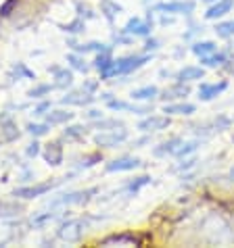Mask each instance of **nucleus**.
<instances>
[{
  "label": "nucleus",
  "instance_id": "obj_42",
  "mask_svg": "<svg viewBox=\"0 0 234 248\" xmlns=\"http://www.w3.org/2000/svg\"><path fill=\"white\" fill-rule=\"evenodd\" d=\"M40 146H42V144L38 142V138H33V142H30V144H27V148H25V156L27 158L40 156V155H42V148H40Z\"/></svg>",
  "mask_w": 234,
  "mask_h": 248
},
{
  "label": "nucleus",
  "instance_id": "obj_43",
  "mask_svg": "<svg viewBox=\"0 0 234 248\" xmlns=\"http://www.w3.org/2000/svg\"><path fill=\"white\" fill-rule=\"evenodd\" d=\"M50 108H52V102H50V100H46V98H42L36 107H33V111H32V113H33V117H42V115H46L48 111H50Z\"/></svg>",
  "mask_w": 234,
  "mask_h": 248
},
{
  "label": "nucleus",
  "instance_id": "obj_13",
  "mask_svg": "<svg viewBox=\"0 0 234 248\" xmlns=\"http://www.w3.org/2000/svg\"><path fill=\"white\" fill-rule=\"evenodd\" d=\"M232 9H234V0H216V2L207 4L203 17H205V21H219L228 13H232Z\"/></svg>",
  "mask_w": 234,
  "mask_h": 248
},
{
  "label": "nucleus",
  "instance_id": "obj_52",
  "mask_svg": "<svg viewBox=\"0 0 234 248\" xmlns=\"http://www.w3.org/2000/svg\"><path fill=\"white\" fill-rule=\"evenodd\" d=\"M203 2H205V4H211V2H216V0H203Z\"/></svg>",
  "mask_w": 234,
  "mask_h": 248
},
{
  "label": "nucleus",
  "instance_id": "obj_3",
  "mask_svg": "<svg viewBox=\"0 0 234 248\" xmlns=\"http://www.w3.org/2000/svg\"><path fill=\"white\" fill-rule=\"evenodd\" d=\"M197 11V2L195 0H169V2H159L153 9H149V13H169V15H186L190 17Z\"/></svg>",
  "mask_w": 234,
  "mask_h": 248
},
{
  "label": "nucleus",
  "instance_id": "obj_30",
  "mask_svg": "<svg viewBox=\"0 0 234 248\" xmlns=\"http://www.w3.org/2000/svg\"><path fill=\"white\" fill-rule=\"evenodd\" d=\"M199 146H201V140L199 138H195V140H184L180 144V148L176 150L174 158H184V156H192L199 150Z\"/></svg>",
  "mask_w": 234,
  "mask_h": 248
},
{
  "label": "nucleus",
  "instance_id": "obj_51",
  "mask_svg": "<svg viewBox=\"0 0 234 248\" xmlns=\"http://www.w3.org/2000/svg\"><path fill=\"white\" fill-rule=\"evenodd\" d=\"M228 175L232 177V180H234V165H232V167H230V171H228Z\"/></svg>",
  "mask_w": 234,
  "mask_h": 248
},
{
  "label": "nucleus",
  "instance_id": "obj_53",
  "mask_svg": "<svg viewBox=\"0 0 234 248\" xmlns=\"http://www.w3.org/2000/svg\"><path fill=\"white\" fill-rule=\"evenodd\" d=\"M232 119H234V117H232Z\"/></svg>",
  "mask_w": 234,
  "mask_h": 248
},
{
  "label": "nucleus",
  "instance_id": "obj_8",
  "mask_svg": "<svg viewBox=\"0 0 234 248\" xmlns=\"http://www.w3.org/2000/svg\"><path fill=\"white\" fill-rule=\"evenodd\" d=\"M82 236H84V221H82V219H67L57 230V238L67 244L80 242Z\"/></svg>",
  "mask_w": 234,
  "mask_h": 248
},
{
  "label": "nucleus",
  "instance_id": "obj_11",
  "mask_svg": "<svg viewBox=\"0 0 234 248\" xmlns=\"http://www.w3.org/2000/svg\"><path fill=\"white\" fill-rule=\"evenodd\" d=\"M192 92L190 84L186 81H174L171 86H167L165 90L159 92V100L161 102H176V100H186Z\"/></svg>",
  "mask_w": 234,
  "mask_h": 248
},
{
  "label": "nucleus",
  "instance_id": "obj_7",
  "mask_svg": "<svg viewBox=\"0 0 234 248\" xmlns=\"http://www.w3.org/2000/svg\"><path fill=\"white\" fill-rule=\"evenodd\" d=\"M54 186H59V182H42V184H33V186H21V188L13 190L11 196L19 198V201H33V198L48 194Z\"/></svg>",
  "mask_w": 234,
  "mask_h": 248
},
{
  "label": "nucleus",
  "instance_id": "obj_15",
  "mask_svg": "<svg viewBox=\"0 0 234 248\" xmlns=\"http://www.w3.org/2000/svg\"><path fill=\"white\" fill-rule=\"evenodd\" d=\"M205 73H207V69L203 65H184L176 71L174 79L176 81H186V84H192V81H201L205 78Z\"/></svg>",
  "mask_w": 234,
  "mask_h": 248
},
{
  "label": "nucleus",
  "instance_id": "obj_46",
  "mask_svg": "<svg viewBox=\"0 0 234 248\" xmlns=\"http://www.w3.org/2000/svg\"><path fill=\"white\" fill-rule=\"evenodd\" d=\"M159 48H161V42H159V40L153 38V36H149V38H147V42H144L142 52H150V54H153V52L159 50Z\"/></svg>",
  "mask_w": 234,
  "mask_h": 248
},
{
  "label": "nucleus",
  "instance_id": "obj_22",
  "mask_svg": "<svg viewBox=\"0 0 234 248\" xmlns=\"http://www.w3.org/2000/svg\"><path fill=\"white\" fill-rule=\"evenodd\" d=\"M113 65V46H109L107 50H100V52H96V57L92 61V69H96L100 75L109 71V67Z\"/></svg>",
  "mask_w": 234,
  "mask_h": 248
},
{
  "label": "nucleus",
  "instance_id": "obj_37",
  "mask_svg": "<svg viewBox=\"0 0 234 248\" xmlns=\"http://www.w3.org/2000/svg\"><path fill=\"white\" fill-rule=\"evenodd\" d=\"M84 136H86V125H82V123L65 125L63 129V138H67V140H78V138H84Z\"/></svg>",
  "mask_w": 234,
  "mask_h": 248
},
{
  "label": "nucleus",
  "instance_id": "obj_31",
  "mask_svg": "<svg viewBox=\"0 0 234 248\" xmlns=\"http://www.w3.org/2000/svg\"><path fill=\"white\" fill-rule=\"evenodd\" d=\"M213 31H216V36L217 38H222V40H230L234 38V19H228V21H219L213 25Z\"/></svg>",
  "mask_w": 234,
  "mask_h": 248
},
{
  "label": "nucleus",
  "instance_id": "obj_35",
  "mask_svg": "<svg viewBox=\"0 0 234 248\" xmlns=\"http://www.w3.org/2000/svg\"><path fill=\"white\" fill-rule=\"evenodd\" d=\"M52 90H57V88H54V84H38V86H33L32 90H27V98H32V100H42V98H46V96L50 94Z\"/></svg>",
  "mask_w": 234,
  "mask_h": 248
},
{
  "label": "nucleus",
  "instance_id": "obj_29",
  "mask_svg": "<svg viewBox=\"0 0 234 248\" xmlns=\"http://www.w3.org/2000/svg\"><path fill=\"white\" fill-rule=\"evenodd\" d=\"M92 127L99 129V132H107V129H117V127H126V123L121 119H117V117H111V119H107V117H100V119L92 121Z\"/></svg>",
  "mask_w": 234,
  "mask_h": 248
},
{
  "label": "nucleus",
  "instance_id": "obj_4",
  "mask_svg": "<svg viewBox=\"0 0 234 248\" xmlns=\"http://www.w3.org/2000/svg\"><path fill=\"white\" fill-rule=\"evenodd\" d=\"M94 194H99V188H86V190H75V192H67L61 194L52 201H48V206H71V204H86Z\"/></svg>",
  "mask_w": 234,
  "mask_h": 248
},
{
  "label": "nucleus",
  "instance_id": "obj_9",
  "mask_svg": "<svg viewBox=\"0 0 234 248\" xmlns=\"http://www.w3.org/2000/svg\"><path fill=\"white\" fill-rule=\"evenodd\" d=\"M228 90V81H201L197 88V98L201 102H211Z\"/></svg>",
  "mask_w": 234,
  "mask_h": 248
},
{
  "label": "nucleus",
  "instance_id": "obj_23",
  "mask_svg": "<svg viewBox=\"0 0 234 248\" xmlns=\"http://www.w3.org/2000/svg\"><path fill=\"white\" fill-rule=\"evenodd\" d=\"M150 182H153V177L150 175H138V177H132V180H128L126 184L121 186V192L128 196H134L138 194V192L144 188V186H149Z\"/></svg>",
  "mask_w": 234,
  "mask_h": 248
},
{
  "label": "nucleus",
  "instance_id": "obj_47",
  "mask_svg": "<svg viewBox=\"0 0 234 248\" xmlns=\"http://www.w3.org/2000/svg\"><path fill=\"white\" fill-rule=\"evenodd\" d=\"M17 4H19V0H4V2L0 4V17H9Z\"/></svg>",
  "mask_w": 234,
  "mask_h": 248
},
{
  "label": "nucleus",
  "instance_id": "obj_16",
  "mask_svg": "<svg viewBox=\"0 0 234 248\" xmlns=\"http://www.w3.org/2000/svg\"><path fill=\"white\" fill-rule=\"evenodd\" d=\"M96 100V96H92V94H88V92H84L80 88V90H69V92H65V96L61 98L59 102L61 105H69V107H90L92 102Z\"/></svg>",
  "mask_w": 234,
  "mask_h": 248
},
{
  "label": "nucleus",
  "instance_id": "obj_12",
  "mask_svg": "<svg viewBox=\"0 0 234 248\" xmlns=\"http://www.w3.org/2000/svg\"><path fill=\"white\" fill-rule=\"evenodd\" d=\"M48 73H52V84L57 90H69L73 88V69H67L63 65H52L48 67Z\"/></svg>",
  "mask_w": 234,
  "mask_h": 248
},
{
  "label": "nucleus",
  "instance_id": "obj_14",
  "mask_svg": "<svg viewBox=\"0 0 234 248\" xmlns=\"http://www.w3.org/2000/svg\"><path fill=\"white\" fill-rule=\"evenodd\" d=\"M161 113L169 115V117H190V115L197 113V105H195V102H186V100L163 102Z\"/></svg>",
  "mask_w": 234,
  "mask_h": 248
},
{
  "label": "nucleus",
  "instance_id": "obj_10",
  "mask_svg": "<svg viewBox=\"0 0 234 248\" xmlns=\"http://www.w3.org/2000/svg\"><path fill=\"white\" fill-rule=\"evenodd\" d=\"M138 167H142V161L138 156L123 155V156H117L113 161H109L105 165V171L107 173H126V171H136Z\"/></svg>",
  "mask_w": 234,
  "mask_h": 248
},
{
  "label": "nucleus",
  "instance_id": "obj_17",
  "mask_svg": "<svg viewBox=\"0 0 234 248\" xmlns=\"http://www.w3.org/2000/svg\"><path fill=\"white\" fill-rule=\"evenodd\" d=\"M42 158L50 167H59V165L63 163V146H61V140L48 142L42 148Z\"/></svg>",
  "mask_w": 234,
  "mask_h": 248
},
{
  "label": "nucleus",
  "instance_id": "obj_48",
  "mask_svg": "<svg viewBox=\"0 0 234 248\" xmlns=\"http://www.w3.org/2000/svg\"><path fill=\"white\" fill-rule=\"evenodd\" d=\"M86 117H88L90 121H96V119H100V117H105V113H102L100 108H88V111H86Z\"/></svg>",
  "mask_w": 234,
  "mask_h": 248
},
{
  "label": "nucleus",
  "instance_id": "obj_41",
  "mask_svg": "<svg viewBox=\"0 0 234 248\" xmlns=\"http://www.w3.org/2000/svg\"><path fill=\"white\" fill-rule=\"evenodd\" d=\"M100 155L99 153H94V155H86L84 158H82V161L78 163V169H88V167H94L96 163H100Z\"/></svg>",
  "mask_w": 234,
  "mask_h": 248
},
{
  "label": "nucleus",
  "instance_id": "obj_28",
  "mask_svg": "<svg viewBox=\"0 0 234 248\" xmlns=\"http://www.w3.org/2000/svg\"><path fill=\"white\" fill-rule=\"evenodd\" d=\"M9 78L11 79H36V73H33L32 71V69L30 67H27L25 63H15V65H13L11 67V71H9Z\"/></svg>",
  "mask_w": 234,
  "mask_h": 248
},
{
  "label": "nucleus",
  "instance_id": "obj_32",
  "mask_svg": "<svg viewBox=\"0 0 234 248\" xmlns=\"http://www.w3.org/2000/svg\"><path fill=\"white\" fill-rule=\"evenodd\" d=\"M59 27H61V31L69 33V36H82V33L86 31V21L82 17H75L73 21L63 23V25H59Z\"/></svg>",
  "mask_w": 234,
  "mask_h": 248
},
{
  "label": "nucleus",
  "instance_id": "obj_33",
  "mask_svg": "<svg viewBox=\"0 0 234 248\" xmlns=\"http://www.w3.org/2000/svg\"><path fill=\"white\" fill-rule=\"evenodd\" d=\"M0 129H2L4 134V142H15L19 136H21V132H17V123L11 119V117H6V119L0 123Z\"/></svg>",
  "mask_w": 234,
  "mask_h": 248
},
{
  "label": "nucleus",
  "instance_id": "obj_40",
  "mask_svg": "<svg viewBox=\"0 0 234 248\" xmlns=\"http://www.w3.org/2000/svg\"><path fill=\"white\" fill-rule=\"evenodd\" d=\"M195 167H197V158L195 156H184V158H180V163L174 167V171H178V173H186V171L195 169Z\"/></svg>",
  "mask_w": 234,
  "mask_h": 248
},
{
  "label": "nucleus",
  "instance_id": "obj_2",
  "mask_svg": "<svg viewBox=\"0 0 234 248\" xmlns=\"http://www.w3.org/2000/svg\"><path fill=\"white\" fill-rule=\"evenodd\" d=\"M153 27H155V23H153V13H149L147 17H140V15L130 17L128 21H126V25L121 27V31L128 33V36H132V38H149L150 33H153Z\"/></svg>",
  "mask_w": 234,
  "mask_h": 248
},
{
  "label": "nucleus",
  "instance_id": "obj_39",
  "mask_svg": "<svg viewBox=\"0 0 234 248\" xmlns=\"http://www.w3.org/2000/svg\"><path fill=\"white\" fill-rule=\"evenodd\" d=\"M54 219H57L54 213H38V215L32 217V227H38V230H42V227H46L50 221H54Z\"/></svg>",
  "mask_w": 234,
  "mask_h": 248
},
{
  "label": "nucleus",
  "instance_id": "obj_50",
  "mask_svg": "<svg viewBox=\"0 0 234 248\" xmlns=\"http://www.w3.org/2000/svg\"><path fill=\"white\" fill-rule=\"evenodd\" d=\"M224 71H228L230 75H234V54H230V57H228V61H226V63H224Z\"/></svg>",
  "mask_w": 234,
  "mask_h": 248
},
{
  "label": "nucleus",
  "instance_id": "obj_45",
  "mask_svg": "<svg viewBox=\"0 0 234 248\" xmlns=\"http://www.w3.org/2000/svg\"><path fill=\"white\" fill-rule=\"evenodd\" d=\"M99 86H100V79H84V84H82V90L96 96V92H99Z\"/></svg>",
  "mask_w": 234,
  "mask_h": 248
},
{
  "label": "nucleus",
  "instance_id": "obj_1",
  "mask_svg": "<svg viewBox=\"0 0 234 248\" xmlns=\"http://www.w3.org/2000/svg\"><path fill=\"white\" fill-rule=\"evenodd\" d=\"M153 61V54L150 52H142V54H128V57H119L113 59V65L109 67V71H105L100 75V81H107L111 78H126V75L138 71L147 63Z\"/></svg>",
  "mask_w": 234,
  "mask_h": 248
},
{
  "label": "nucleus",
  "instance_id": "obj_19",
  "mask_svg": "<svg viewBox=\"0 0 234 248\" xmlns=\"http://www.w3.org/2000/svg\"><path fill=\"white\" fill-rule=\"evenodd\" d=\"M159 88L155 84H149V86H140V88H134L130 92V98L134 102H150V100H157L159 98Z\"/></svg>",
  "mask_w": 234,
  "mask_h": 248
},
{
  "label": "nucleus",
  "instance_id": "obj_21",
  "mask_svg": "<svg viewBox=\"0 0 234 248\" xmlns=\"http://www.w3.org/2000/svg\"><path fill=\"white\" fill-rule=\"evenodd\" d=\"M44 117H46L44 121H48V123H50V125L54 127V125H67L69 121H73L75 113L65 111V108H50V111H48Z\"/></svg>",
  "mask_w": 234,
  "mask_h": 248
},
{
  "label": "nucleus",
  "instance_id": "obj_5",
  "mask_svg": "<svg viewBox=\"0 0 234 248\" xmlns=\"http://www.w3.org/2000/svg\"><path fill=\"white\" fill-rule=\"evenodd\" d=\"M130 140V132L126 127L119 129H107V132H99L94 136V144L99 148H117Z\"/></svg>",
  "mask_w": 234,
  "mask_h": 248
},
{
  "label": "nucleus",
  "instance_id": "obj_44",
  "mask_svg": "<svg viewBox=\"0 0 234 248\" xmlns=\"http://www.w3.org/2000/svg\"><path fill=\"white\" fill-rule=\"evenodd\" d=\"M134 40L136 38H132V36H128V33H123L121 30L115 33L113 36V44H117V46H130V44H134Z\"/></svg>",
  "mask_w": 234,
  "mask_h": 248
},
{
  "label": "nucleus",
  "instance_id": "obj_36",
  "mask_svg": "<svg viewBox=\"0 0 234 248\" xmlns=\"http://www.w3.org/2000/svg\"><path fill=\"white\" fill-rule=\"evenodd\" d=\"M138 240H136L134 236H128V233H121V236H109L105 240H100V244L102 246H113V244H121V246H134Z\"/></svg>",
  "mask_w": 234,
  "mask_h": 248
},
{
  "label": "nucleus",
  "instance_id": "obj_49",
  "mask_svg": "<svg viewBox=\"0 0 234 248\" xmlns=\"http://www.w3.org/2000/svg\"><path fill=\"white\" fill-rule=\"evenodd\" d=\"M144 144H150V134H144L142 138H138V140H132V146L134 148H142Z\"/></svg>",
  "mask_w": 234,
  "mask_h": 248
},
{
  "label": "nucleus",
  "instance_id": "obj_34",
  "mask_svg": "<svg viewBox=\"0 0 234 248\" xmlns=\"http://www.w3.org/2000/svg\"><path fill=\"white\" fill-rule=\"evenodd\" d=\"M50 129H52V125L48 121H42V123H27L25 125V132L30 134L32 138H42V136H46V134H50Z\"/></svg>",
  "mask_w": 234,
  "mask_h": 248
},
{
  "label": "nucleus",
  "instance_id": "obj_6",
  "mask_svg": "<svg viewBox=\"0 0 234 248\" xmlns=\"http://www.w3.org/2000/svg\"><path fill=\"white\" fill-rule=\"evenodd\" d=\"M171 125V117L169 115H155V113H149L144 115L142 119L136 123V129L140 134H155V132H163Z\"/></svg>",
  "mask_w": 234,
  "mask_h": 248
},
{
  "label": "nucleus",
  "instance_id": "obj_18",
  "mask_svg": "<svg viewBox=\"0 0 234 248\" xmlns=\"http://www.w3.org/2000/svg\"><path fill=\"white\" fill-rule=\"evenodd\" d=\"M184 142V138L180 136H174V138H169V140H165L161 144H157V146H153V156L157 158H167V156H174L176 155V150L180 148V144Z\"/></svg>",
  "mask_w": 234,
  "mask_h": 248
},
{
  "label": "nucleus",
  "instance_id": "obj_20",
  "mask_svg": "<svg viewBox=\"0 0 234 248\" xmlns=\"http://www.w3.org/2000/svg\"><path fill=\"white\" fill-rule=\"evenodd\" d=\"M228 57H230L228 52H226V50H219V48H217L216 52L207 54V57H201V59H199V63H201L205 69H222L224 63L228 61Z\"/></svg>",
  "mask_w": 234,
  "mask_h": 248
},
{
  "label": "nucleus",
  "instance_id": "obj_25",
  "mask_svg": "<svg viewBox=\"0 0 234 248\" xmlns=\"http://www.w3.org/2000/svg\"><path fill=\"white\" fill-rule=\"evenodd\" d=\"M123 13V6L115 0H100V15L107 19L109 23H113L117 17Z\"/></svg>",
  "mask_w": 234,
  "mask_h": 248
},
{
  "label": "nucleus",
  "instance_id": "obj_26",
  "mask_svg": "<svg viewBox=\"0 0 234 248\" xmlns=\"http://www.w3.org/2000/svg\"><path fill=\"white\" fill-rule=\"evenodd\" d=\"M216 50H217V42H213V40H197V42L190 44V52L195 54L197 59L207 57V54L216 52Z\"/></svg>",
  "mask_w": 234,
  "mask_h": 248
},
{
  "label": "nucleus",
  "instance_id": "obj_38",
  "mask_svg": "<svg viewBox=\"0 0 234 248\" xmlns=\"http://www.w3.org/2000/svg\"><path fill=\"white\" fill-rule=\"evenodd\" d=\"M75 13H78V17H82L84 21H92V19L99 17V13H94L90 6H88L86 2H82V0L75 2Z\"/></svg>",
  "mask_w": 234,
  "mask_h": 248
},
{
  "label": "nucleus",
  "instance_id": "obj_27",
  "mask_svg": "<svg viewBox=\"0 0 234 248\" xmlns=\"http://www.w3.org/2000/svg\"><path fill=\"white\" fill-rule=\"evenodd\" d=\"M21 213H23V206L19 202L0 201V219H13V217H19Z\"/></svg>",
  "mask_w": 234,
  "mask_h": 248
},
{
  "label": "nucleus",
  "instance_id": "obj_24",
  "mask_svg": "<svg viewBox=\"0 0 234 248\" xmlns=\"http://www.w3.org/2000/svg\"><path fill=\"white\" fill-rule=\"evenodd\" d=\"M65 63L69 65V69L80 71V73H88L92 69V65H88V61H86V54H80V52H73V50L65 57Z\"/></svg>",
  "mask_w": 234,
  "mask_h": 248
}]
</instances>
